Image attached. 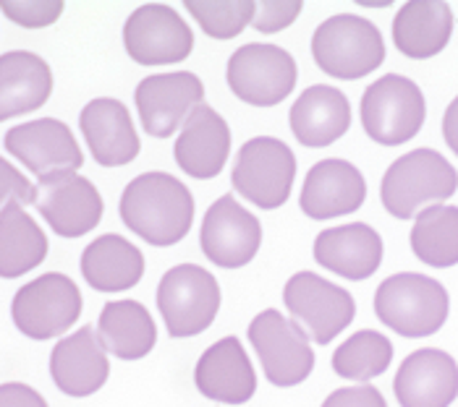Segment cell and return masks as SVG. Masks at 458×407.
<instances>
[{"instance_id": "cell-35", "label": "cell", "mask_w": 458, "mask_h": 407, "mask_svg": "<svg viewBox=\"0 0 458 407\" xmlns=\"http://www.w3.org/2000/svg\"><path fill=\"white\" fill-rule=\"evenodd\" d=\"M8 204H35V186L24 178V172H19L5 157H0V212Z\"/></svg>"}, {"instance_id": "cell-24", "label": "cell", "mask_w": 458, "mask_h": 407, "mask_svg": "<svg viewBox=\"0 0 458 407\" xmlns=\"http://www.w3.org/2000/svg\"><path fill=\"white\" fill-rule=\"evenodd\" d=\"M291 134L301 146L322 149L335 144L352 126V104L335 87L315 84L299 95L288 112Z\"/></svg>"}, {"instance_id": "cell-28", "label": "cell", "mask_w": 458, "mask_h": 407, "mask_svg": "<svg viewBox=\"0 0 458 407\" xmlns=\"http://www.w3.org/2000/svg\"><path fill=\"white\" fill-rule=\"evenodd\" d=\"M98 339L118 361H141L157 342V327L140 301H110L98 319Z\"/></svg>"}, {"instance_id": "cell-1", "label": "cell", "mask_w": 458, "mask_h": 407, "mask_svg": "<svg viewBox=\"0 0 458 407\" xmlns=\"http://www.w3.org/2000/svg\"><path fill=\"white\" fill-rule=\"evenodd\" d=\"M118 214L144 243L165 248L189 236L194 225V196L168 172H141L123 188Z\"/></svg>"}, {"instance_id": "cell-30", "label": "cell", "mask_w": 458, "mask_h": 407, "mask_svg": "<svg viewBox=\"0 0 458 407\" xmlns=\"http://www.w3.org/2000/svg\"><path fill=\"white\" fill-rule=\"evenodd\" d=\"M414 256L435 270L458 264V206L432 204L414 217L411 228Z\"/></svg>"}, {"instance_id": "cell-11", "label": "cell", "mask_w": 458, "mask_h": 407, "mask_svg": "<svg viewBox=\"0 0 458 407\" xmlns=\"http://www.w3.org/2000/svg\"><path fill=\"white\" fill-rule=\"evenodd\" d=\"M283 303L318 345H330L356 316L352 293L315 271H296L283 287Z\"/></svg>"}, {"instance_id": "cell-33", "label": "cell", "mask_w": 458, "mask_h": 407, "mask_svg": "<svg viewBox=\"0 0 458 407\" xmlns=\"http://www.w3.org/2000/svg\"><path fill=\"white\" fill-rule=\"evenodd\" d=\"M64 0H0V11L24 29L53 27L64 13Z\"/></svg>"}, {"instance_id": "cell-29", "label": "cell", "mask_w": 458, "mask_h": 407, "mask_svg": "<svg viewBox=\"0 0 458 407\" xmlns=\"http://www.w3.org/2000/svg\"><path fill=\"white\" fill-rule=\"evenodd\" d=\"M47 259V236L24 212L21 204H8L0 212V277L16 279L37 270Z\"/></svg>"}, {"instance_id": "cell-5", "label": "cell", "mask_w": 458, "mask_h": 407, "mask_svg": "<svg viewBox=\"0 0 458 407\" xmlns=\"http://www.w3.org/2000/svg\"><path fill=\"white\" fill-rule=\"evenodd\" d=\"M361 126L383 146H401L422 131L427 102L422 89L398 73L372 81L361 97Z\"/></svg>"}, {"instance_id": "cell-2", "label": "cell", "mask_w": 458, "mask_h": 407, "mask_svg": "<svg viewBox=\"0 0 458 407\" xmlns=\"http://www.w3.org/2000/svg\"><path fill=\"white\" fill-rule=\"evenodd\" d=\"M448 290L417 271H401L388 277L375 293L377 319L406 339L429 337L448 321Z\"/></svg>"}, {"instance_id": "cell-4", "label": "cell", "mask_w": 458, "mask_h": 407, "mask_svg": "<svg viewBox=\"0 0 458 407\" xmlns=\"http://www.w3.org/2000/svg\"><path fill=\"white\" fill-rule=\"evenodd\" d=\"M312 58L322 73L353 81L383 66L386 42L369 19L338 13L325 19L312 34Z\"/></svg>"}, {"instance_id": "cell-19", "label": "cell", "mask_w": 458, "mask_h": 407, "mask_svg": "<svg viewBox=\"0 0 458 407\" xmlns=\"http://www.w3.org/2000/svg\"><path fill=\"white\" fill-rule=\"evenodd\" d=\"M197 389L220 405H244L257 392V373L239 337L217 339L194 369Z\"/></svg>"}, {"instance_id": "cell-15", "label": "cell", "mask_w": 458, "mask_h": 407, "mask_svg": "<svg viewBox=\"0 0 458 407\" xmlns=\"http://www.w3.org/2000/svg\"><path fill=\"white\" fill-rule=\"evenodd\" d=\"M199 243L212 264L223 270H239L257 256L262 245V225L249 209L225 194L208 209Z\"/></svg>"}, {"instance_id": "cell-34", "label": "cell", "mask_w": 458, "mask_h": 407, "mask_svg": "<svg viewBox=\"0 0 458 407\" xmlns=\"http://www.w3.org/2000/svg\"><path fill=\"white\" fill-rule=\"evenodd\" d=\"M301 8H304L301 0H262L257 3V16L251 27L262 34L283 32L299 19Z\"/></svg>"}, {"instance_id": "cell-7", "label": "cell", "mask_w": 458, "mask_h": 407, "mask_svg": "<svg viewBox=\"0 0 458 407\" xmlns=\"http://www.w3.org/2000/svg\"><path fill=\"white\" fill-rule=\"evenodd\" d=\"M157 308L171 337H197L220 311V285L205 267L178 264L157 285Z\"/></svg>"}, {"instance_id": "cell-32", "label": "cell", "mask_w": 458, "mask_h": 407, "mask_svg": "<svg viewBox=\"0 0 458 407\" xmlns=\"http://www.w3.org/2000/svg\"><path fill=\"white\" fill-rule=\"evenodd\" d=\"M183 5L212 39L239 37L257 16L254 0H183Z\"/></svg>"}, {"instance_id": "cell-38", "label": "cell", "mask_w": 458, "mask_h": 407, "mask_svg": "<svg viewBox=\"0 0 458 407\" xmlns=\"http://www.w3.org/2000/svg\"><path fill=\"white\" fill-rule=\"evenodd\" d=\"M443 138L458 157V97L448 104V110L443 115Z\"/></svg>"}, {"instance_id": "cell-37", "label": "cell", "mask_w": 458, "mask_h": 407, "mask_svg": "<svg viewBox=\"0 0 458 407\" xmlns=\"http://www.w3.org/2000/svg\"><path fill=\"white\" fill-rule=\"evenodd\" d=\"M0 407H47L45 397L30 384H0Z\"/></svg>"}, {"instance_id": "cell-3", "label": "cell", "mask_w": 458, "mask_h": 407, "mask_svg": "<svg viewBox=\"0 0 458 407\" xmlns=\"http://www.w3.org/2000/svg\"><path fill=\"white\" fill-rule=\"evenodd\" d=\"M458 188L456 168L435 149L398 157L380 183V199L395 220H411L432 204L451 199Z\"/></svg>"}, {"instance_id": "cell-21", "label": "cell", "mask_w": 458, "mask_h": 407, "mask_svg": "<svg viewBox=\"0 0 458 407\" xmlns=\"http://www.w3.org/2000/svg\"><path fill=\"white\" fill-rule=\"evenodd\" d=\"M50 376L69 397H89L106 386L110 361L92 327H81L69 337L58 339L50 353Z\"/></svg>"}, {"instance_id": "cell-26", "label": "cell", "mask_w": 458, "mask_h": 407, "mask_svg": "<svg viewBox=\"0 0 458 407\" xmlns=\"http://www.w3.org/2000/svg\"><path fill=\"white\" fill-rule=\"evenodd\" d=\"M454 34V11L443 0H411L393 19V42L398 53L427 61L443 53Z\"/></svg>"}, {"instance_id": "cell-31", "label": "cell", "mask_w": 458, "mask_h": 407, "mask_svg": "<svg viewBox=\"0 0 458 407\" xmlns=\"http://www.w3.org/2000/svg\"><path fill=\"white\" fill-rule=\"evenodd\" d=\"M393 363V342L375 329H361L333 353V371L346 381H372Z\"/></svg>"}, {"instance_id": "cell-18", "label": "cell", "mask_w": 458, "mask_h": 407, "mask_svg": "<svg viewBox=\"0 0 458 407\" xmlns=\"http://www.w3.org/2000/svg\"><path fill=\"white\" fill-rule=\"evenodd\" d=\"M401 407H451L458 397V363L437 347H424L401 363L393 378Z\"/></svg>"}, {"instance_id": "cell-6", "label": "cell", "mask_w": 458, "mask_h": 407, "mask_svg": "<svg viewBox=\"0 0 458 407\" xmlns=\"http://www.w3.org/2000/svg\"><path fill=\"white\" fill-rule=\"evenodd\" d=\"M81 305L76 282L61 271H47L16 290L11 319L24 337L45 342L66 335L79 321Z\"/></svg>"}, {"instance_id": "cell-22", "label": "cell", "mask_w": 458, "mask_h": 407, "mask_svg": "<svg viewBox=\"0 0 458 407\" xmlns=\"http://www.w3.org/2000/svg\"><path fill=\"white\" fill-rule=\"evenodd\" d=\"M228 154H231V129L225 118L217 110H212L210 104H199L181 126V134L174 146L176 165L189 178L210 180L217 172H223Z\"/></svg>"}, {"instance_id": "cell-16", "label": "cell", "mask_w": 458, "mask_h": 407, "mask_svg": "<svg viewBox=\"0 0 458 407\" xmlns=\"http://www.w3.org/2000/svg\"><path fill=\"white\" fill-rule=\"evenodd\" d=\"M3 146L30 172H35L37 180L53 172H76L84 165L76 136L58 118H37L13 126L3 138Z\"/></svg>"}, {"instance_id": "cell-23", "label": "cell", "mask_w": 458, "mask_h": 407, "mask_svg": "<svg viewBox=\"0 0 458 407\" xmlns=\"http://www.w3.org/2000/svg\"><path fill=\"white\" fill-rule=\"evenodd\" d=\"M315 262L352 282L369 279L383 264V237L364 222L327 228L315 240Z\"/></svg>"}, {"instance_id": "cell-13", "label": "cell", "mask_w": 458, "mask_h": 407, "mask_svg": "<svg viewBox=\"0 0 458 407\" xmlns=\"http://www.w3.org/2000/svg\"><path fill=\"white\" fill-rule=\"evenodd\" d=\"M35 206L50 230L61 237L92 233L106 212L95 183L79 172H53L35 183Z\"/></svg>"}, {"instance_id": "cell-10", "label": "cell", "mask_w": 458, "mask_h": 407, "mask_svg": "<svg viewBox=\"0 0 458 407\" xmlns=\"http://www.w3.org/2000/svg\"><path fill=\"white\" fill-rule=\"evenodd\" d=\"M225 79L242 102L254 107H276L296 89L299 68L293 55L278 45L249 42L231 55Z\"/></svg>"}, {"instance_id": "cell-25", "label": "cell", "mask_w": 458, "mask_h": 407, "mask_svg": "<svg viewBox=\"0 0 458 407\" xmlns=\"http://www.w3.org/2000/svg\"><path fill=\"white\" fill-rule=\"evenodd\" d=\"M53 95V71L30 50L0 55V123L35 112Z\"/></svg>"}, {"instance_id": "cell-36", "label": "cell", "mask_w": 458, "mask_h": 407, "mask_svg": "<svg viewBox=\"0 0 458 407\" xmlns=\"http://www.w3.org/2000/svg\"><path fill=\"white\" fill-rule=\"evenodd\" d=\"M322 407H388L380 389L372 384H356V386H344L327 395Z\"/></svg>"}, {"instance_id": "cell-20", "label": "cell", "mask_w": 458, "mask_h": 407, "mask_svg": "<svg viewBox=\"0 0 458 407\" xmlns=\"http://www.w3.org/2000/svg\"><path fill=\"white\" fill-rule=\"evenodd\" d=\"M367 199V180L346 160H322L304 178L299 206L312 220L353 214Z\"/></svg>"}, {"instance_id": "cell-9", "label": "cell", "mask_w": 458, "mask_h": 407, "mask_svg": "<svg viewBox=\"0 0 458 407\" xmlns=\"http://www.w3.org/2000/svg\"><path fill=\"white\" fill-rule=\"evenodd\" d=\"M296 178V154L291 146L273 138L257 136L239 149L231 183L233 191L259 209H278L288 202Z\"/></svg>"}, {"instance_id": "cell-12", "label": "cell", "mask_w": 458, "mask_h": 407, "mask_svg": "<svg viewBox=\"0 0 458 407\" xmlns=\"http://www.w3.org/2000/svg\"><path fill=\"white\" fill-rule=\"evenodd\" d=\"M123 47L140 66H176L191 55L194 34L176 8L147 3L126 19Z\"/></svg>"}, {"instance_id": "cell-14", "label": "cell", "mask_w": 458, "mask_h": 407, "mask_svg": "<svg viewBox=\"0 0 458 407\" xmlns=\"http://www.w3.org/2000/svg\"><path fill=\"white\" fill-rule=\"evenodd\" d=\"M134 102L141 129L155 138H171L181 131L186 118L205 104V84L191 71L155 73L141 79Z\"/></svg>"}, {"instance_id": "cell-17", "label": "cell", "mask_w": 458, "mask_h": 407, "mask_svg": "<svg viewBox=\"0 0 458 407\" xmlns=\"http://www.w3.org/2000/svg\"><path fill=\"white\" fill-rule=\"evenodd\" d=\"M79 129L89 154L103 168H123L137 160L141 144L129 107L113 97L87 102L79 112Z\"/></svg>"}, {"instance_id": "cell-8", "label": "cell", "mask_w": 458, "mask_h": 407, "mask_svg": "<svg viewBox=\"0 0 458 407\" xmlns=\"http://www.w3.org/2000/svg\"><path fill=\"white\" fill-rule=\"evenodd\" d=\"M247 337L265 369V376L273 386H299L315 371V350L310 335L281 311L267 308L251 319Z\"/></svg>"}, {"instance_id": "cell-27", "label": "cell", "mask_w": 458, "mask_h": 407, "mask_svg": "<svg viewBox=\"0 0 458 407\" xmlns=\"http://www.w3.org/2000/svg\"><path fill=\"white\" fill-rule=\"evenodd\" d=\"M79 270L92 290L123 293L140 285V279L144 277V256L131 240L107 233L95 237L84 248Z\"/></svg>"}]
</instances>
